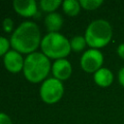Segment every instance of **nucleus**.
I'll return each mask as SVG.
<instances>
[{
  "label": "nucleus",
  "mask_w": 124,
  "mask_h": 124,
  "mask_svg": "<svg viewBox=\"0 0 124 124\" xmlns=\"http://www.w3.org/2000/svg\"><path fill=\"white\" fill-rule=\"evenodd\" d=\"M10 45H11V43L6 37L0 36V56L5 55L9 51Z\"/></svg>",
  "instance_id": "dca6fc26"
},
{
  "label": "nucleus",
  "mask_w": 124,
  "mask_h": 124,
  "mask_svg": "<svg viewBox=\"0 0 124 124\" xmlns=\"http://www.w3.org/2000/svg\"><path fill=\"white\" fill-rule=\"evenodd\" d=\"M94 81L97 85L101 87H108L113 81V74L108 68H101L96 73H94Z\"/></svg>",
  "instance_id": "9d476101"
},
{
  "label": "nucleus",
  "mask_w": 124,
  "mask_h": 124,
  "mask_svg": "<svg viewBox=\"0 0 124 124\" xmlns=\"http://www.w3.org/2000/svg\"><path fill=\"white\" fill-rule=\"evenodd\" d=\"M84 38L86 44L91 48L99 49L107 46L112 38V28L108 21L105 19L93 20L85 30Z\"/></svg>",
  "instance_id": "7ed1b4c3"
},
{
  "label": "nucleus",
  "mask_w": 124,
  "mask_h": 124,
  "mask_svg": "<svg viewBox=\"0 0 124 124\" xmlns=\"http://www.w3.org/2000/svg\"><path fill=\"white\" fill-rule=\"evenodd\" d=\"M70 45H71V48L73 50L80 51L85 47V46L87 44H86V40H85L84 37H82V36H75V37H73L71 39Z\"/></svg>",
  "instance_id": "ddd939ff"
},
{
  "label": "nucleus",
  "mask_w": 124,
  "mask_h": 124,
  "mask_svg": "<svg viewBox=\"0 0 124 124\" xmlns=\"http://www.w3.org/2000/svg\"><path fill=\"white\" fill-rule=\"evenodd\" d=\"M0 124H13L10 116L4 112H0Z\"/></svg>",
  "instance_id": "a211bd4d"
},
{
  "label": "nucleus",
  "mask_w": 124,
  "mask_h": 124,
  "mask_svg": "<svg viewBox=\"0 0 124 124\" xmlns=\"http://www.w3.org/2000/svg\"><path fill=\"white\" fill-rule=\"evenodd\" d=\"M15 11L22 16H33L37 15V2L35 0H15L13 2Z\"/></svg>",
  "instance_id": "1a4fd4ad"
},
{
  "label": "nucleus",
  "mask_w": 124,
  "mask_h": 124,
  "mask_svg": "<svg viewBox=\"0 0 124 124\" xmlns=\"http://www.w3.org/2000/svg\"><path fill=\"white\" fill-rule=\"evenodd\" d=\"M61 4L62 2L60 0H41L40 1V5L42 9L49 13H53L54 10H56Z\"/></svg>",
  "instance_id": "4468645a"
},
{
  "label": "nucleus",
  "mask_w": 124,
  "mask_h": 124,
  "mask_svg": "<svg viewBox=\"0 0 124 124\" xmlns=\"http://www.w3.org/2000/svg\"><path fill=\"white\" fill-rule=\"evenodd\" d=\"M50 70V62L43 52H32L26 56L23 65L24 77L31 82H39L46 78Z\"/></svg>",
  "instance_id": "f03ea898"
},
{
  "label": "nucleus",
  "mask_w": 124,
  "mask_h": 124,
  "mask_svg": "<svg viewBox=\"0 0 124 124\" xmlns=\"http://www.w3.org/2000/svg\"><path fill=\"white\" fill-rule=\"evenodd\" d=\"M14 28V21L11 17H6L3 20V29L6 32H11Z\"/></svg>",
  "instance_id": "f3484780"
},
{
  "label": "nucleus",
  "mask_w": 124,
  "mask_h": 124,
  "mask_svg": "<svg viewBox=\"0 0 124 124\" xmlns=\"http://www.w3.org/2000/svg\"><path fill=\"white\" fill-rule=\"evenodd\" d=\"M4 65L6 69L12 73H18L23 70L24 60L20 52L13 49L4 55Z\"/></svg>",
  "instance_id": "0eeeda50"
},
{
  "label": "nucleus",
  "mask_w": 124,
  "mask_h": 124,
  "mask_svg": "<svg viewBox=\"0 0 124 124\" xmlns=\"http://www.w3.org/2000/svg\"><path fill=\"white\" fill-rule=\"evenodd\" d=\"M64 93V86L61 80L55 78H49L44 80L40 87V95L42 100L46 104L58 102Z\"/></svg>",
  "instance_id": "39448f33"
},
{
  "label": "nucleus",
  "mask_w": 124,
  "mask_h": 124,
  "mask_svg": "<svg viewBox=\"0 0 124 124\" xmlns=\"http://www.w3.org/2000/svg\"><path fill=\"white\" fill-rule=\"evenodd\" d=\"M118 81L124 87V67H122L118 72Z\"/></svg>",
  "instance_id": "6ab92c4d"
},
{
  "label": "nucleus",
  "mask_w": 124,
  "mask_h": 124,
  "mask_svg": "<svg viewBox=\"0 0 124 124\" xmlns=\"http://www.w3.org/2000/svg\"><path fill=\"white\" fill-rule=\"evenodd\" d=\"M45 25L49 32H57L63 25V18L59 13H49L45 18Z\"/></svg>",
  "instance_id": "9b49d317"
},
{
  "label": "nucleus",
  "mask_w": 124,
  "mask_h": 124,
  "mask_svg": "<svg viewBox=\"0 0 124 124\" xmlns=\"http://www.w3.org/2000/svg\"><path fill=\"white\" fill-rule=\"evenodd\" d=\"M41 33L39 26L32 21L20 23L13 32L10 43L15 50L20 53H32L41 45Z\"/></svg>",
  "instance_id": "f257e3e1"
},
{
  "label": "nucleus",
  "mask_w": 124,
  "mask_h": 124,
  "mask_svg": "<svg viewBox=\"0 0 124 124\" xmlns=\"http://www.w3.org/2000/svg\"><path fill=\"white\" fill-rule=\"evenodd\" d=\"M51 71H52L54 78L62 81L70 78L72 74V65L65 58L57 59L52 64Z\"/></svg>",
  "instance_id": "6e6552de"
},
{
  "label": "nucleus",
  "mask_w": 124,
  "mask_h": 124,
  "mask_svg": "<svg viewBox=\"0 0 124 124\" xmlns=\"http://www.w3.org/2000/svg\"><path fill=\"white\" fill-rule=\"evenodd\" d=\"M104 56L99 49L89 48L80 57V66L86 73H96L102 68Z\"/></svg>",
  "instance_id": "423d86ee"
},
{
  "label": "nucleus",
  "mask_w": 124,
  "mask_h": 124,
  "mask_svg": "<svg viewBox=\"0 0 124 124\" xmlns=\"http://www.w3.org/2000/svg\"><path fill=\"white\" fill-rule=\"evenodd\" d=\"M62 7H63V11L71 16H77L79 11H80V4L79 1L77 0H65L62 2Z\"/></svg>",
  "instance_id": "f8f14e48"
},
{
  "label": "nucleus",
  "mask_w": 124,
  "mask_h": 124,
  "mask_svg": "<svg viewBox=\"0 0 124 124\" xmlns=\"http://www.w3.org/2000/svg\"><path fill=\"white\" fill-rule=\"evenodd\" d=\"M117 54L120 58L124 59V43L123 44H120L118 46H117Z\"/></svg>",
  "instance_id": "aec40b11"
},
{
  "label": "nucleus",
  "mask_w": 124,
  "mask_h": 124,
  "mask_svg": "<svg viewBox=\"0 0 124 124\" xmlns=\"http://www.w3.org/2000/svg\"><path fill=\"white\" fill-rule=\"evenodd\" d=\"M43 53L49 57L61 59L65 58L71 51L70 41L59 32H48L41 41Z\"/></svg>",
  "instance_id": "20e7f679"
},
{
  "label": "nucleus",
  "mask_w": 124,
  "mask_h": 124,
  "mask_svg": "<svg viewBox=\"0 0 124 124\" xmlns=\"http://www.w3.org/2000/svg\"><path fill=\"white\" fill-rule=\"evenodd\" d=\"M79 4L81 8L88 11H92L99 8L103 4V1L102 0H80Z\"/></svg>",
  "instance_id": "2eb2a0df"
}]
</instances>
